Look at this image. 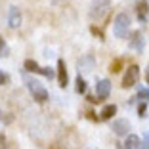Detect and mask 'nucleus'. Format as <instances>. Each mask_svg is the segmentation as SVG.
<instances>
[{
	"instance_id": "nucleus-1",
	"label": "nucleus",
	"mask_w": 149,
	"mask_h": 149,
	"mask_svg": "<svg viewBox=\"0 0 149 149\" xmlns=\"http://www.w3.org/2000/svg\"><path fill=\"white\" fill-rule=\"evenodd\" d=\"M130 29V17H128L126 13H118L117 17H115V25H113V33L117 38H124Z\"/></svg>"
},
{
	"instance_id": "nucleus-2",
	"label": "nucleus",
	"mask_w": 149,
	"mask_h": 149,
	"mask_svg": "<svg viewBox=\"0 0 149 149\" xmlns=\"http://www.w3.org/2000/svg\"><path fill=\"white\" fill-rule=\"evenodd\" d=\"M109 6H111V0H94L92 8H90V19H92V21H100L107 13Z\"/></svg>"
},
{
	"instance_id": "nucleus-3",
	"label": "nucleus",
	"mask_w": 149,
	"mask_h": 149,
	"mask_svg": "<svg viewBox=\"0 0 149 149\" xmlns=\"http://www.w3.org/2000/svg\"><path fill=\"white\" fill-rule=\"evenodd\" d=\"M27 86L31 90L33 97H35L38 103H44V101L48 100V92H46V88L38 82V80H33V79H27Z\"/></svg>"
},
{
	"instance_id": "nucleus-4",
	"label": "nucleus",
	"mask_w": 149,
	"mask_h": 149,
	"mask_svg": "<svg viewBox=\"0 0 149 149\" xmlns=\"http://www.w3.org/2000/svg\"><path fill=\"white\" fill-rule=\"evenodd\" d=\"M138 79H140V67H138V65H130V67L126 69L124 79H123V88L134 86V84L138 82Z\"/></svg>"
},
{
	"instance_id": "nucleus-5",
	"label": "nucleus",
	"mask_w": 149,
	"mask_h": 149,
	"mask_svg": "<svg viewBox=\"0 0 149 149\" xmlns=\"http://www.w3.org/2000/svg\"><path fill=\"white\" fill-rule=\"evenodd\" d=\"M111 130H113L117 136H126L128 130H130V123H128L126 118H118V120H115V123H113Z\"/></svg>"
},
{
	"instance_id": "nucleus-6",
	"label": "nucleus",
	"mask_w": 149,
	"mask_h": 149,
	"mask_svg": "<svg viewBox=\"0 0 149 149\" xmlns=\"http://www.w3.org/2000/svg\"><path fill=\"white\" fill-rule=\"evenodd\" d=\"M96 92H97V101H101V100H105L107 96H109V92H111V82L109 80H100L97 82V86H96Z\"/></svg>"
},
{
	"instance_id": "nucleus-7",
	"label": "nucleus",
	"mask_w": 149,
	"mask_h": 149,
	"mask_svg": "<svg viewBox=\"0 0 149 149\" xmlns=\"http://www.w3.org/2000/svg\"><path fill=\"white\" fill-rule=\"evenodd\" d=\"M8 21H10V27H19L21 25V13H19V8H15V6H12L8 12Z\"/></svg>"
},
{
	"instance_id": "nucleus-8",
	"label": "nucleus",
	"mask_w": 149,
	"mask_h": 149,
	"mask_svg": "<svg viewBox=\"0 0 149 149\" xmlns=\"http://www.w3.org/2000/svg\"><path fill=\"white\" fill-rule=\"evenodd\" d=\"M118 149H141V141L138 136H134V134H130V136L124 140L123 145H118Z\"/></svg>"
},
{
	"instance_id": "nucleus-9",
	"label": "nucleus",
	"mask_w": 149,
	"mask_h": 149,
	"mask_svg": "<svg viewBox=\"0 0 149 149\" xmlns=\"http://www.w3.org/2000/svg\"><path fill=\"white\" fill-rule=\"evenodd\" d=\"M57 82H59L61 88L67 86V69H65V61L63 59L57 61Z\"/></svg>"
},
{
	"instance_id": "nucleus-10",
	"label": "nucleus",
	"mask_w": 149,
	"mask_h": 149,
	"mask_svg": "<svg viewBox=\"0 0 149 149\" xmlns=\"http://www.w3.org/2000/svg\"><path fill=\"white\" fill-rule=\"evenodd\" d=\"M130 48H134L136 52H141V50H143V36H141L140 31H136L134 35H132V38H130Z\"/></svg>"
},
{
	"instance_id": "nucleus-11",
	"label": "nucleus",
	"mask_w": 149,
	"mask_h": 149,
	"mask_svg": "<svg viewBox=\"0 0 149 149\" xmlns=\"http://www.w3.org/2000/svg\"><path fill=\"white\" fill-rule=\"evenodd\" d=\"M115 113H117V105H113V103H111V105H105L103 107V109H101V118H103V120H109L111 117H115Z\"/></svg>"
},
{
	"instance_id": "nucleus-12",
	"label": "nucleus",
	"mask_w": 149,
	"mask_h": 149,
	"mask_svg": "<svg viewBox=\"0 0 149 149\" xmlns=\"http://www.w3.org/2000/svg\"><path fill=\"white\" fill-rule=\"evenodd\" d=\"M92 65H94V59H92V57H84L82 61H80V65H79V71L88 73V71H92Z\"/></svg>"
},
{
	"instance_id": "nucleus-13",
	"label": "nucleus",
	"mask_w": 149,
	"mask_h": 149,
	"mask_svg": "<svg viewBox=\"0 0 149 149\" xmlns=\"http://www.w3.org/2000/svg\"><path fill=\"white\" fill-rule=\"evenodd\" d=\"M136 10H138L140 19H143L145 13H147V0H140V2H138V6H136Z\"/></svg>"
},
{
	"instance_id": "nucleus-14",
	"label": "nucleus",
	"mask_w": 149,
	"mask_h": 149,
	"mask_svg": "<svg viewBox=\"0 0 149 149\" xmlns=\"http://www.w3.org/2000/svg\"><path fill=\"white\" fill-rule=\"evenodd\" d=\"M25 69L29 71V73H38L40 67H38V63H36V61H33V59H27V61H25Z\"/></svg>"
},
{
	"instance_id": "nucleus-15",
	"label": "nucleus",
	"mask_w": 149,
	"mask_h": 149,
	"mask_svg": "<svg viewBox=\"0 0 149 149\" xmlns=\"http://www.w3.org/2000/svg\"><path fill=\"white\" fill-rule=\"evenodd\" d=\"M120 69H123V59H113L109 65V71L111 73H118Z\"/></svg>"
},
{
	"instance_id": "nucleus-16",
	"label": "nucleus",
	"mask_w": 149,
	"mask_h": 149,
	"mask_svg": "<svg viewBox=\"0 0 149 149\" xmlns=\"http://www.w3.org/2000/svg\"><path fill=\"white\" fill-rule=\"evenodd\" d=\"M77 92H80V94L86 92V82H84V79L80 74H79V79H77Z\"/></svg>"
},
{
	"instance_id": "nucleus-17",
	"label": "nucleus",
	"mask_w": 149,
	"mask_h": 149,
	"mask_svg": "<svg viewBox=\"0 0 149 149\" xmlns=\"http://www.w3.org/2000/svg\"><path fill=\"white\" fill-rule=\"evenodd\" d=\"M38 73H40V74H44V77H48V79H52V77H54V71L50 69V67H40Z\"/></svg>"
},
{
	"instance_id": "nucleus-18",
	"label": "nucleus",
	"mask_w": 149,
	"mask_h": 149,
	"mask_svg": "<svg viewBox=\"0 0 149 149\" xmlns=\"http://www.w3.org/2000/svg\"><path fill=\"white\" fill-rule=\"evenodd\" d=\"M138 97H141V100L149 101V88H141L140 92H138Z\"/></svg>"
},
{
	"instance_id": "nucleus-19",
	"label": "nucleus",
	"mask_w": 149,
	"mask_h": 149,
	"mask_svg": "<svg viewBox=\"0 0 149 149\" xmlns=\"http://www.w3.org/2000/svg\"><path fill=\"white\" fill-rule=\"evenodd\" d=\"M90 31H92L94 35H97V36H100V38H103V33H101V31H100V29H97L96 25H92V27H90Z\"/></svg>"
},
{
	"instance_id": "nucleus-20",
	"label": "nucleus",
	"mask_w": 149,
	"mask_h": 149,
	"mask_svg": "<svg viewBox=\"0 0 149 149\" xmlns=\"http://www.w3.org/2000/svg\"><path fill=\"white\" fill-rule=\"evenodd\" d=\"M145 111H147V105H145V103H141V105L138 107V113H140V117H143Z\"/></svg>"
},
{
	"instance_id": "nucleus-21",
	"label": "nucleus",
	"mask_w": 149,
	"mask_h": 149,
	"mask_svg": "<svg viewBox=\"0 0 149 149\" xmlns=\"http://www.w3.org/2000/svg\"><path fill=\"white\" fill-rule=\"evenodd\" d=\"M145 143H141V149H149V134H145Z\"/></svg>"
},
{
	"instance_id": "nucleus-22",
	"label": "nucleus",
	"mask_w": 149,
	"mask_h": 149,
	"mask_svg": "<svg viewBox=\"0 0 149 149\" xmlns=\"http://www.w3.org/2000/svg\"><path fill=\"white\" fill-rule=\"evenodd\" d=\"M6 82H8V77H6V74L0 71V84H6Z\"/></svg>"
},
{
	"instance_id": "nucleus-23",
	"label": "nucleus",
	"mask_w": 149,
	"mask_h": 149,
	"mask_svg": "<svg viewBox=\"0 0 149 149\" xmlns=\"http://www.w3.org/2000/svg\"><path fill=\"white\" fill-rule=\"evenodd\" d=\"M2 50H4V40L0 38V56H2Z\"/></svg>"
},
{
	"instance_id": "nucleus-24",
	"label": "nucleus",
	"mask_w": 149,
	"mask_h": 149,
	"mask_svg": "<svg viewBox=\"0 0 149 149\" xmlns=\"http://www.w3.org/2000/svg\"><path fill=\"white\" fill-rule=\"evenodd\" d=\"M145 79H147V82H149V73H147V74H145Z\"/></svg>"
},
{
	"instance_id": "nucleus-25",
	"label": "nucleus",
	"mask_w": 149,
	"mask_h": 149,
	"mask_svg": "<svg viewBox=\"0 0 149 149\" xmlns=\"http://www.w3.org/2000/svg\"><path fill=\"white\" fill-rule=\"evenodd\" d=\"M0 140H2V134H0Z\"/></svg>"
}]
</instances>
